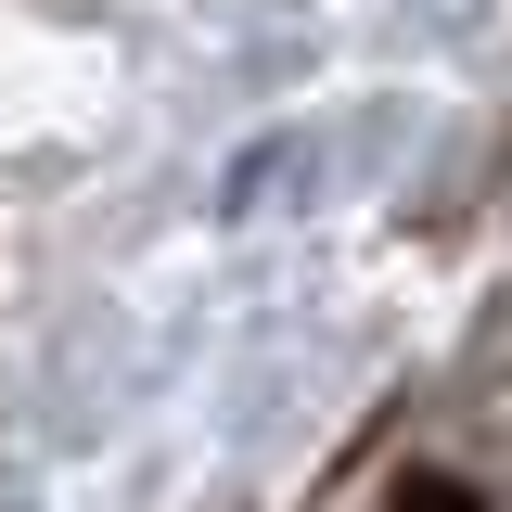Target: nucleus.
<instances>
[{
    "label": "nucleus",
    "instance_id": "obj_1",
    "mask_svg": "<svg viewBox=\"0 0 512 512\" xmlns=\"http://www.w3.org/2000/svg\"><path fill=\"white\" fill-rule=\"evenodd\" d=\"M397 512H487V500H474L461 474H410V487H397Z\"/></svg>",
    "mask_w": 512,
    "mask_h": 512
}]
</instances>
